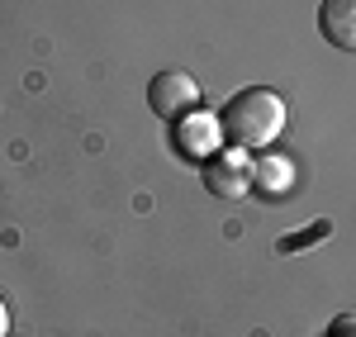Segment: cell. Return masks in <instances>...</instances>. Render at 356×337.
Returning a JSON list of instances; mask_svg holds the SVG:
<instances>
[{
  "instance_id": "cell-1",
  "label": "cell",
  "mask_w": 356,
  "mask_h": 337,
  "mask_svg": "<svg viewBox=\"0 0 356 337\" xmlns=\"http://www.w3.org/2000/svg\"><path fill=\"white\" fill-rule=\"evenodd\" d=\"M219 129H223V138H228V147L266 152L285 133V100L275 90H266V85H247V90L223 100Z\"/></svg>"
},
{
  "instance_id": "cell-4",
  "label": "cell",
  "mask_w": 356,
  "mask_h": 337,
  "mask_svg": "<svg viewBox=\"0 0 356 337\" xmlns=\"http://www.w3.org/2000/svg\"><path fill=\"white\" fill-rule=\"evenodd\" d=\"M318 33L332 48L356 53V0H323L318 5Z\"/></svg>"
},
{
  "instance_id": "cell-6",
  "label": "cell",
  "mask_w": 356,
  "mask_h": 337,
  "mask_svg": "<svg viewBox=\"0 0 356 337\" xmlns=\"http://www.w3.org/2000/svg\"><path fill=\"white\" fill-rule=\"evenodd\" d=\"M214 129H219V119H195L191 129H186V138H176V142H181L186 152H200V157H209V147L219 142V133H214Z\"/></svg>"
},
{
  "instance_id": "cell-5",
  "label": "cell",
  "mask_w": 356,
  "mask_h": 337,
  "mask_svg": "<svg viewBox=\"0 0 356 337\" xmlns=\"http://www.w3.org/2000/svg\"><path fill=\"white\" fill-rule=\"evenodd\" d=\"M290 181H295V171H290L285 157H257V162H252V186L266 190V195H285Z\"/></svg>"
},
{
  "instance_id": "cell-8",
  "label": "cell",
  "mask_w": 356,
  "mask_h": 337,
  "mask_svg": "<svg viewBox=\"0 0 356 337\" xmlns=\"http://www.w3.org/2000/svg\"><path fill=\"white\" fill-rule=\"evenodd\" d=\"M328 337H356V313H342V318H332Z\"/></svg>"
},
{
  "instance_id": "cell-3",
  "label": "cell",
  "mask_w": 356,
  "mask_h": 337,
  "mask_svg": "<svg viewBox=\"0 0 356 337\" xmlns=\"http://www.w3.org/2000/svg\"><path fill=\"white\" fill-rule=\"evenodd\" d=\"M204 186L219 199H243L247 190H252V162H247L243 147L209 152V157H204Z\"/></svg>"
},
{
  "instance_id": "cell-9",
  "label": "cell",
  "mask_w": 356,
  "mask_h": 337,
  "mask_svg": "<svg viewBox=\"0 0 356 337\" xmlns=\"http://www.w3.org/2000/svg\"><path fill=\"white\" fill-rule=\"evenodd\" d=\"M10 333V309H5V299H0V337Z\"/></svg>"
},
{
  "instance_id": "cell-2",
  "label": "cell",
  "mask_w": 356,
  "mask_h": 337,
  "mask_svg": "<svg viewBox=\"0 0 356 337\" xmlns=\"http://www.w3.org/2000/svg\"><path fill=\"white\" fill-rule=\"evenodd\" d=\"M200 105V85H195L191 72H181V67H171V72H157L152 81H147V110L157 114V119H186V114Z\"/></svg>"
},
{
  "instance_id": "cell-7",
  "label": "cell",
  "mask_w": 356,
  "mask_h": 337,
  "mask_svg": "<svg viewBox=\"0 0 356 337\" xmlns=\"http://www.w3.org/2000/svg\"><path fill=\"white\" fill-rule=\"evenodd\" d=\"M314 238H328V224H314L309 233H290V238H280V252H304V243H314Z\"/></svg>"
}]
</instances>
